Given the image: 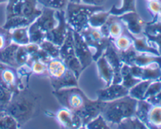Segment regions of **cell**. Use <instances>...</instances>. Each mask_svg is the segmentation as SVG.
Here are the masks:
<instances>
[{"instance_id":"1","label":"cell","mask_w":161,"mask_h":129,"mask_svg":"<svg viewBox=\"0 0 161 129\" xmlns=\"http://www.w3.org/2000/svg\"><path fill=\"white\" fill-rule=\"evenodd\" d=\"M41 102L42 97L25 86L23 89L13 92L12 97L5 106L4 111L17 121L20 128L38 116Z\"/></svg>"},{"instance_id":"2","label":"cell","mask_w":161,"mask_h":129,"mask_svg":"<svg viewBox=\"0 0 161 129\" xmlns=\"http://www.w3.org/2000/svg\"><path fill=\"white\" fill-rule=\"evenodd\" d=\"M42 13L37 0H8L6 8V22L3 28L11 30L28 27Z\"/></svg>"},{"instance_id":"3","label":"cell","mask_w":161,"mask_h":129,"mask_svg":"<svg viewBox=\"0 0 161 129\" xmlns=\"http://www.w3.org/2000/svg\"><path fill=\"white\" fill-rule=\"evenodd\" d=\"M138 101L127 95L113 101L105 102L101 114L110 128H113L124 119L135 115Z\"/></svg>"},{"instance_id":"4","label":"cell","mask_w":161,"mask_h":129,"mask_svg":"<svg viewBox=\"0 0 161 129\" xmlns=\"http://www.w3.org/2000/svg\"><path fill=\"white\" fill-rule=\"evenodd\" d=\"M102 9H104L102 6H91L69 2L64 9L66 21L73 31L80 33L88 26L90 17L94 13Z\"/></svg>"},{"instance_id":"5","label":"cell","mask_w":161,"mask_h":129,"mask_svg":"<svg viewBox=\"0 0 161 129\" xmlns=\"http://www.w3.org/2000/svg\"><path fill=\"white\" fill-rule=\"evenodd\" d=\"M53 95L62 107L75 113L81 111L90 100L78 86L53 90Z\"/></svg>"},{"instance_id":"6","label":"cell","mask_w":161,"mask_h":129,"mask_svg":"<svg viewBox=\"0 0 161 129\" xmlns=\"http://www.w3.org/2000/svg\"><path fill=\"white\" fill-rule=\"evenodd\" d=\"M80 33L92 50L94 61H96L103 55L107 47L111 43V40L105 37L99 28H94L88 25Z\"/></svg>"},{"instance_id":"7","label":"cell","mask_w":161,"mask_h":129,"mask_svg":"<svg viewBox=\"0 0 161 129\" xmlns=\"http://www.w3.org/2000/svg\"><path fill=\"white\" fill-rule=\"evenodd\" d=\"M59 57L65 64L68 68L72 70L77 78H80L83 68L75 53L73 43V31L70 27L69 28L64 42L60 46Z\"/></svg>"},{"instance_id":"8","label":"cell","mask_w":161,"mask_h":129,"mask_svg":"<svg viewBox=\"0 0 161 129\" xmlns=\"http://www.w3.org/2000/svg\"><path fill=\"white\" fill-rule=\"evenodd\" d=\"M0 83L14 92L25 87L17 69L0 63Z\"/></svg>"},{"instance_id":"9","label":"cell","mask_w":161,"mask_h":129,"mask_svg":"<svg viewBox=\"0 0 161 129\" xmlns=\"http://www.w3.org/2000/svg\"><path fill=\"white\" fill-rule=\"evenodd\" d=\"M73 31V30H72ZM74 50L83 70L89 67L94 61L93 52L86 44V41L80 34V33L73 31Z\"/></svg>"},{"instance_id":"10","label":"cell","mask_w":161,"mask_h":129,"mask_svg":"<svg viewBox=\"0 0 161 129\" xmlns=\"http://www.w3.org/2000/svg\"><path fill=\"white\" fill-rule=\"evenodd\" d=\"M56 16L58 19V25L46 33V39L61 46L64 42L69 26L66 21L64 10H56Z\"/></svg>"},{"instance_id":"11","label":"cell","mask_w":161,"mask_h":129,"mask_svg":"<svg viewBox=\"0 0 161 129\" xmlns=\"http://www.w3.org/2000/svg\"><path fill=\"white\" fill-rule=\"evenodd\" d=\"M99 29L105 37L111 41L117 39L127 31L125 24L119 16L112 14H110L106 22Z\"/></svg>"},{"instance_id":"12","label":"cell","mask_w":161,"mask_h":129,"mask_svg":"<svg viewBox=\"0 0 161 129\" xmlns=\"http://www.w3.org/2000/svg\"><path fill=\"white\" fill-rule=\"evenodd\" d=\"M119 17L130 34L135 36H140L144 34L146 22L140 17L136 11L126 13Z\"/></svg>"},{"instance_id":"13","label":"cell","mask_w":161,"mask_h":129,"mask_svg":"<svg viewBox=\"0 0 161 129\" xmlns=\"http://www.w3.org/2000/svg\"><path fill=\"white\" fill-rule=\"evenodd\" d=\"M104 104L105 102L101 101L98 99L94 100H89V101L81 111L75 113L81 120L83 128H85L86 124L102 114Z\"/></svg>"},{"instance_id":"14","label":"cell","mask_w":161,"mask_h":129,"mask_svg":"<svg viewBox=\"0 0 161 129\" xmlns=\"http://www.w3.org/2000/svg\"><path fill=\"white\" fill-rule=\"evenodd\" d=\"M130 71L135 78L141 81H157L161 80V67L154 64L146 67L130 66Z\"/></svg>"},{"instance_id":"15","label":"cell","mask_w":161,"mask_h":129,"mask_svg":"<svg viewBox=\"0 0 161 129\" xmlns=\"http://www.w3.org/2000/svg\"><path fill=\"white\" fill-rule=\"evenodd\" d=\"M129 89L122 84H111L97 91V99L103 102H109L128 95Z\"/></svg>"},{"instance_id":"16","label":"cell","mask_w":161,"mask_h":129,"mask_svg":"<svg viewBox=\"0 0 161 129\" xmlns=\"http://www.w3.org/2000/svg\"><path fill=\"white\" fill-rule=\"evenodd\" d=\"M103 54L105 55L108 64L111 66L112 69L113 70V74H114L112 84H120L121 81H122V78H121V68H122V66L124 64H123L120 58H119L117 50L114 48V46L112 44V41L110 45L107 47Z\"/></svg>"},{"instance_id":"17","label":"cell","mask_w":161,"mask_h":129,"mask_svg":"<svg viewBox=\"0 0 161 129\" xmlns=\"http://www.w3.org/2000/svg\"><path fill=\"white\" fill-rule=\"evenodd\" d=\"M58 123L64 128H83L82 122L79 116L75 112L66 108H61L55 114Z\"/></svg>"},{"instance_id":"18","label":"cell","mask_w":161,"mask_h":129,"mask_svg":"<svg viewBox=\"0 0 161 129\" xmlns=\"http://www.w3.org/2000/svg\"><path fill=\"white\" fill-rule=\"evenodd\" d=\"M33 23L42 31L45 33L48 32L58 25V19L56 16V10L43 7L41 14Z\"/></svg>"},{"instance_id":"19","label":"cell","mask_w":161,"mask_h":129,"mask_svg":"<svg viewBox=\"0 0 161 129\" xmlns=\"http://www.w3.org/2000/svg\"><path fill=\"white\" fill-rule=\"evenodd\" d=\"M47 75L49 80L58 79L64 76L69 70L60 57L50 58L47 63Z\"/></svg>"},{"instance_id":"20","label":"cell","mask_w":161,"mask_h":129,"mask_svg":"<svg viewBox=\"0 0 161 129\" xmlns=\"http://www.w3.org/2000/svg\"><path fill=\"white\" fill-rule=\"evenodd\" d=\"M95 62L100 79L103 81V82L105 84V86L111 85L113 83L114 74H113V69H112L110 64H108L105 55H102Z\"/></svg>"},{"instance_id":"21","label":"cell","mask_w":161,"mask_h":129,"mask_svg":"<svg viewBox=\"0 0 161 129\" xmlns=\"http://www.w3.org/2000/svg\"><path fill=\"white\" fill-rule=\"evenodd\" d=\"M78 79L79 78L75 76V74L71 70H69L67 73L61 78L50 80V81L52 88L55 91L64 88L78 86Z\"/></svg>"},{"instance_id":"22","label":"cell","mask_w":161,"mask_h":129,"mask_svg":"<svg viewBox=\"0 0 161 129\" xmlns=\"http://www.w3.org/2000/svg\"><path fill=\"white\" fill-rule=\"evenodd\" d=\"M18 46V45L12 42L4 49L1 50L0 51V63L17 68L18 66L16 62V52Z\"/></svg>"},{"instance_id":"23","label":"cell","mask_w":161,"mask_h":129,"mask_svg":"<svg viewBox=\"0 0 161 129\" xmlns=\"http://www.w3.org/2000/svg\"><path fill=\"white\" fill-rule=\"evenodd\" d=\"M131 38L132 40H133V46L136 51L139 52V53H152V54L159 55L157 49L153 47L148 42L147 38L144 34L140 36H135L131 34Z\"/></svg>"},{"instance_id":"24","label":"cell","mask_w":161,"mask_h":129,"mask_svg":"<svg viewBox=\"0 0 161 129\" xmlns=\"http://www.w3.org/2000/svg\"><path fill=\"white\" fill-rule=\"evenodd\" d=\"M12 42L18 45H26L30 43L28 27H22L11 30Z\"/></svg>"},{"instance_id":"25","label":"cell","mask_w":161,"mask_h":129,"mask_svg":"<svg viewBox=\"0 0 161 129\" xmlns=\"http://www.w3.org/2000/svg\"><path fill=\"white\" fill-rule=\"evenodd\" d=\"M148 128H161V105L153 104L148 114Z\"/></svg>"},{"instance_id":"26","label":"cell","mask_w":161,"mask_h":129,"mask_svg":"<svg viewBox=\"0 0 161 129\" xmlns=\"http://www.w3.org/2000/svg\"><path fill=\"white\" fill-rule=\"evenodd\" d=\"M112 44L118 52L126 51L131 46H133L131 34L127 30L124 34L112 41Z\"/></svg>"},{"instance_id":"27","label":"cell","mask_w":161,"mask_h":129,"mask_svg":"<svg viewBox=\"0 0 161 129\" xmlns=\"http://www.w3.org/2000/svg\"><path fill=\"white\" fill-rule=\"evenodd\" d=\"M121 78H122V81H121L120 84H122L127 89H130L137 83L141 81V80L135 78L132 75L130 66L125 64H123L122 68H121Z\"/></svg>"},{"instance_id":"28","label":"cell","mask_w":161,"mask_h":129,"mask_svg":"<svg viewBox=\"0 0 161 129\" xmlns=\"http://www.w3.org/2000/svg\"><path fill=\"white\" fill-rule=\"evenodd\" d=\"M152 106V103H149V102L146 100H138V103H137L135 116H136L142 123H144L146 127H147L148 122V114H149V111H150Z\"/></svg>"},{"instance_id":"29","label":"cell","mask_w":161,"mask_h":129,"mask_svg":"<svg viewBox=\"0 0 161 129\" xmlns=\"http://www.w3.org/2000/svg\"><path fill=\"white\" fill-rule=\"evenodd\" d=\"M152 81H141L129 89L128 95L137 100H144L145 94Z\"/></svg>"},{"instance_id":"30","label":"cell","mask_w":161,"mask_h":129,"mask_svg":"<svg viewBox=\"0 0 161 129\" xmlns=\"http://www.w3.org/2000/svg\"><path fill=\"white\" fill-rule=\"evenodd\" d=\"M109 16V11H105L104 9L97 11L90 17L88 25L94 28H100L106 22Z\"/></svg>"},{"instance_id":"31","label":"cell","mask_w":161,"mask_h":129,"mask_svg":"<svg viewBox=\"0 0 161 129\" xmlns=\"http://www.w3.org/2000/svg\"><path fill=\"white\" fill-rule=\"evenodd\" d=\"M133 11H136L135 0H122L120 7L118 8L116 7V5H113L109 9L110 14L116 16H120L126 13L133 12Z\"/></svg>"},{"instance_id":"32","label":"cell","mask_w":161,"mask_h":129,"mask_svg":"<svg viewBox=\"0 0 161 129\" xmlns=\"http://www.w3.org/2000/svg\"><path fill=\"white\" fill-rule=\"evenodd\" d=\"M117 128H131V129H142L147 128L144 123L141 121L136 116H132V117H127L124 119L121 122H119L116 126Z\"/></svg>"},{"instance_id":"33","label":"cell","mask_w":161,"mask_h":129,"mask_svg":"<svg viewBox=\"0 0 161 129\" xmlns=\"http://www.w3.org/2000/svg\"><path fill=\"white\" fill-rule=\"evenodd\" d=\"M28 34H29L30 43L39 45L42 41L46 39V33L42 31L34 23H31L28 26Z\"/></svg>"},{"instance_id":"34","label":"cell","mask_w":161,"mask_h":129,"mask_svg":"<svg viewBox=\"0 0 161 129\" xmlns=\"http://www.w3.org/2000/svg\"><path fill=\"white\" fill-rule=\"evenodd\" d=\"M20 128L17 121L5 111H0V129Z\"/></svg>"},{"instance_id":"35","label":"cell","mask_w":161,"mask_h":129,"mask_svg":"<svg viewBox=\"0 0 161 129\" xmlns=\"http://www.w3.org/2000/svg\"><path fill=\"white\" fill-rule=\"evenodd\" d=\"M37 2L43 7L53 10H64L69 0H37Z\"/></svg>"},{"instance_id":"36","label":"cell","mask_w":161,"mask_h":129,"mask_svg":"<svg viewBox=\"0 0 161 129\" xmlns=\"http://www.w3.org/2000/svg\"><path fill=\"white\" fill-rule=\"evenodd\" d=\"M39 47L46 52L50 58H58L60 55V46L45 39L39 44Z\"/></svg>"},{"instance_id":"37","label":"cell","mask_w":161,"mask_h":129,"mask_svg":"<svg viewBox=\"0 0 161 129\" xmlns=\"http://www.w3.org/2000/svg\"><path fill=\"white\" fill-rule=\"evenodd\" d=\"M84 128L88 129H108L111 128L105 119L104 118L102 114L96 117L92 121L87 123Z\"/></svg>"},{"instance_id":"38","label":"cell","mask_w":161,"mask_h":129,"mask_svg":"<svg viewBox=\"0 0 161 129\" xmlns=\"http://www.w3.org/2000/svg\"><path fill=\"white\" fill-rule=\"evenodd\" d=\"M30 57V55L27 50L25 45H19L16 52V62L17 66L20 67L23 66L28 62V59Z\"/></svg>"},{"instance_id":"39","label":"cell","mask_w":161,"mask_h":129,"mask_svg":"<svg viewBox=\"0 0 161 129\" xmlns=\"http://www.w3.org/2000/svg\"><path fill=\"white\" fill-rule=\"evenodd\" d=\"M144 34L150 35H157L161 34V20H153L152 22H146L144 29Z\"/></svg>"},{"instance_id":"40","label":"cell","mask_w":161,"mask_h":129,"mask_svg":"<svg viewBox=\"0 0 161 129\" xmlns=\"http://www.w3.org/2000/svg\"><path fill=\"white\" fill-rule=\"evenodd\" d=\"M12 43L11 31L3 27H0V51Z\"/></svg>"},{"instance_id":"41","label":"cell","mask_w":161,"mask_h":129,"mask_svg":"<svg viewBox=\"0 0 161 129\" xmlns=\"http://www.w3.org/2000/svg\"><path fill=\"white\" fill-rule=\"evenodd\" d=\"M161 91V80L153 81L149 84L146 94H145L144 100H148L149 98L155 96Z\"/></svg>"},{"instance_id":"42","label":"cell","mask_w":161,"mask_h":129,"mask_svg":"<svg viewBox=\"0 0 161 129\" xmlns=\"http://www.w3.org/2000/svg\"><path fill=\"white\" fill-rule=\"evenodd\" d=\"M13 92L5 87L2 83H0V107L4 109L5 106L8 104L12 97Z\"/></svg>"},{"instance_id":"43","label":"cell","mask_w":161,"mask_h":129,"mask_svg":"<svg viewBox=\"0 0 161 129\" xmlns=\"http://www.w3.org/2000/svg\"><path fill=\"white\" fill-rule=\"evenodd\" d=\"M161 7V0H150L148 1V9L153 15L154 18L153 20H157L159 17Z\"/></svg>"},{"instance_id":"44","label":"cell","mask_w":161,"mask_h":129,"mask_svg":"<svg viewBox=\"0 0 161 129\" xmlns=\"http://www.w3.org/2000/svg\"><path fill=\"white\" fill-rule=\"evenodd\" d=\"M147 38V41L153 47L157 49L159 55L161 56V34L157 35H150V34H144Z\"/></svg>"},{"instance_id":"45","label":"cell","mask_w":161,"mask_h":129,"mask_svg":"<svg viewBox=\"0 0 161 129\" xmlns=\"http://www.w3.org/2000/svg\"><path fill=\"white\" fill-rule=\"evenodd\" d=\"M107 0H69V2H72V3H82V4L91 5V6H103V4Z\"/></svg>"},{"instance_id":"46","label":"cell","mask_w":161,"mask_h":129,"mask_svg":"<svg viewBox=\"0 0 161 129\" xmlns=\"http://www.w3.org/2000/svg\"><path fill=\"white\" fill-rule=\"evenodd\" d=\"M148 101L149 102V103H151L152 104H160L161 105V91L160 92H159L158 94H157V95H155V96L152 97V98H149L148 99Z\"/></svg>"},{"instance_id":"47","label":"cell","mask_w":161,"mask_h":129,"mask_svg":"<svg viewBox=\"0 0 161 129\" xmlns=\"http://www.w3.org/2000/svg\"><path fill=\"white\" fill-rule=\"evenodd\" d=\"M8 0H0V4L2 3H7Z\"/></svg>"},{"instance_id":"48","label":"cell","mask_w":161,"mask_h":129,"mask_svg":"<svg viewBox=\"0 0 161 129\" xmlns=\"http://www.w3.org/2000/svg\"><path fill=\"white\" fill-rule=\"evenodd\" d=\"M159 16H160V20H161V7H160V13H159Z\"/></svg>"},{"instance_id":"49","label":"cell","mask_w":161,"mask_h":129,"mask_svg":"<svg viewBox=\"0 0 161 129\" xmlns=\"http://www.w3.org/2000/svg\"><path fill=\"white\" fill-rule=\"evenodd\" d=\"M4 111V109H3V108H2V107H0V111Z\"/></svg>"},{"instance_id":"50","label":"cell","mask_w":161,"mask_h":129,"mask_svg":"<svg viewBox=\"0 0 161 129\" xmlns=\"http://www.w3.org/2000/svg\"><path fill=\"white\" fill-rule=\"evenodd\" d=\"M147 1H150V0H147Z\"/></svg>"}]
</instances>
